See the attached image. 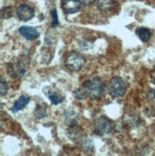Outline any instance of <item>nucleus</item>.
<instances>
[{"label":"nucleus","mask_w":155,"mask_h":156,"mask_svg":"<svg viewBox=\"0 0 155 156\" xmlns=\"http://www.w3.org/2000/svg\"><path fill=\"white\" fill-rule=\"evenodd\" d=\"M83 88L90 99L97 100L103 96L104 86L103 80L99 77H92L83 83Z\"/></svg>","instance_id":"f257e3e1"},{"label":"nucleus","mask_w":155,"mask_h":156,"mask_svg":"<svg viewBox=\"0 0 155 156\" xmlns=\"http://www.w3.org/2000/svg\"><path fill=\"white\" fill-rule=\"evenodd\" d=\"M107 90L112 98H119L125 95L126 86L125 81L120 77H114L109 80L107 83Z\"/></svg>","instance_id":"f03ea898"},{"label":"nucleus","mask_w":155,"mask_h":156,"mask_svg":"<svg viewBox=\"0 0 155 156\" xmlns=\"http://www.w3.org/2000/svg\"><path fill=\"white\" fill-rule=\"evenodd\" d=\"M84 58L77 52H71L65 58V66L71 71H79L84 65Z\"/></svg>","instance_id":"7ed1b4c3"},{"label":"nucleus","mask_w":155,"mask_h":156,"mask_svg":"<svg viewBox=\"0 0 155 156\" xmlns=\"http://www.w3.org/2000/svg\"><path fill=\"white\" fill-rule=\"evenodd\" d=\"M7 73L13 79L22 78L26 74V66L19 59L12 60L7 64Z\"/></svg>","instance_id":"20e7f679"},{"label":"nucleus","mask_w":155,"mask_h":156,"mask_svg":"<svg viewBox=\"0 0 155 156\" xmlns=\"http://www.w3.org/2000/svg\"><path fill=\"white\" fill-rule=\"evenodd\" d=\"M94 128H95V132L99 135L108 134L113 129V124L106 117H100L95 121Z\"/></svg>","instance_id":"39448f33"},{"label":"nucleus","mask_w":155,"mask_h":156,"mask_svg":"<svg viewBox=\"0 0 155 156\" xmlns=\"http://www.w3.org/2000/svg\"><path fill=\"white\" fill-rule=\"evenodd\" d=\"M16 16L22 21H28L35 16V11L31 6L21 4L16 8Z\"/></svg>","instance_id":"423d86ee"},{"label":"nucleus","mask_w":155,"mask_h":156,"mask_svg":"<svg viewBox=\"0 0 155 156\" xmlns=\"http://www.w3.org/2000/svg\"><path fill=\"white\" fill-rule=\"evenodd\" d=\"M82 2L79 0H62V9L66 15L76 13L80 10Z\"/></svg>","instance_id":"0eeeda50"},{"label":"nucleus","mask_w":155,"mask_h":156,"mask_svg":"<svg viewBox=\"0 0 155 156\" xmlns=\"http://www.w3.org/2000/svg\"><path fill=\"white\" fill-rule=\"evenodd\" d=\"M19 33L24 38L28 40L37 39L39 37V33L35 27L32 26H21L19 28Z\"/></svg>","instance_id":"6e6552de"},{"label":"nucleus","mask_w":155,"mask_h":156,"mask_svg":"<svg viewBox=\"0 0 155 156\" xmlns=\"http://www.w3.org/2000/svg\"><path fill=\"white\" fill-rule=\"evenodd\" d=\"M29 101H30V97L28 96H25V95H23V96L21 97H19L16 101H15V104H13L12 107V111L13 113H16L20 110H22L25 108V106L29 104Z\"/></svg>","instance_id":"1a4fd4ad"},{"label":"nucleus","mask_w":155,"mask_h":156,"mask_svg":"<svg viewBox=\"0 0 155 156\" xmlns=\"http://www.w3.org/2000/svg\"><path fill=\"white\" fill-rule=\"evenodd\" d=\"M136 35L140 38V40H142L143 42H147L151 37V32L150 29L147 28H139L136 31Z\"/></svg>","instance_id":"9d476101"},{"label":"nucleus","mask_w":155,"mask_h":156,"mask_svg":"<svg viewBox=\"0 0 155 156\" xmlns=\"http://www.w3.org/2000/svg\"><path fill=\"white\" fill-rule=\"evenodd\" d=\"M80 140V147L83 148V151H90L93 150V147H94V143L93 141L87 136H82L79 138Z\"/></svg>","instance_id":"9b49d317"},{"label":"nucleus","mask_w":155,"mask_h":156,"mask_svg":"<svg viewBox=\"0 0 155 156\" xmlns=\"http://www.w3.org/2000/svg\"><path fill=\"white\" fill-rule=\"evenodd\" d=\"M116 3V0H99V9L103 12L109 11L113 8Z\"/></svg>","instance_id":"f8f14e48"},{"label":"nucleus","mask_w":155,"mask_h":156,"mask_svg":"<svg viewBox=\"0 0 155 156\" xmlns=\"http://www.w3.org/2000/svg\"><path fill=\"white\" fill-rule=\"evenodd\" d=\"M48 98L52 105H59L64 101V98L59 92H51L48 94Z\"/></svg>","instance_id":"ddd939ff"},{"label":"nucleus","mask_w":155,"mask_h":156,"mask_svg":"<svg viewBox=\"0 0 155 156\" xmlns=\"http://www.w3.org/2000/svg\"><path fill=\"white\" fill-rule=\"evenodd\" d=\"M47 114V109L45 105H37L33 112V115L37 119H42L46 116Z\"/></svg>","instance_id":"4468645a"},{"label":"nucleus","mask_w":155,"mask_h":156,"mask_svg":"<svg viewBox=\"0 0 155 156\" xmlns=\"http://www.w3.org/2000/svg\"><path fill=\"white\" fill-rule=\"evenodd\" d=\"M74 94H75V96L77 97V99L79 100H83L85 99V97L87 96V94L84 90V88H78V89L74 92Z\"/></svg>","instance_id":"2eb2a0df"},{"label":"nucleus","mask_w":155,"mask_h":156,"mask_svg":"<svg viewBox=\"0 0 155 156\" xmlns=\"http://www.w3.org/2000/svg\"><path fill=\"white\" fill-rule=\"evenodd\" d=\"M0 95L3 97L6 95L7 91H8V84H7L6 80L1 77V81H0Z\"/></svg>","instance_id":"dca6fc26"},{"label":"nucleus","mask_w":155,"mask_h":156,"mask_svg":"<svg viewBox=\"0 0 155 156\" xmlns=\"http://www.w3.org/2000/svg\"><path fill=\"white\" fill-rule=\"evenodd\" d=\"M51 16H52V27H56L58 25V12L56 9H53L51 12Z\"/></svg>","instance_id":"f3484780"},{"label":"nucleus","mask_w":155,"mask_h":156,"mask_svg":"<svg viewBox=\"0 0 155 156\" xmlns=\"http://www.w3.org/2000/svg\"><path fill=\"white\" fill-rule=\"evenodd\" d=\"M80 2H82L83 4H84V5H91V4H93L94 2L96 1V0H79Z\"/></svg>","instance_id":"a211bd4d"},{"label":"nucleus","mask_w":155,"mask_h":156,"mask_svg":"<svg viewBox=\"0 0 155 156\" xmlns=\"http://www.w3.org/2000/svg\"><path fill=\"white\" fill-rule=\"evenodd\" d=\"M152 94H153V97H154V99H155V89L152 91Z\"/></svg>","instance_id":"6ab92c4d"}]
</instances>
